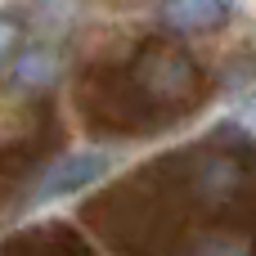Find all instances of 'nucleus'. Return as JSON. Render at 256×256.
<instances>
[{
    "instance_id": "1",
    "label": "nucleus",
    "mask_w": 256,
    "mask_h": 256,
    "mask_svg": "<svg viewBox=\"0 0 256 256\" xmlns=\"http://www.w3.org/2000/svg\"><path fill=\"white\" fill-rule=\"evenodd\" d=\"M207 9H225V0H171V4H166V22H180V27L220 22V18L207 14Z\"/></svg>"
},
{
    "instance_id": "2",
    "label": "nucleus",
    "mask_w": 256,
    "mask_h": 256,
    "mask_svg": "<svg viewBox=\"0 0 256 256\" xmlns=\"http://www.w3.org/2000/svg\"><path fill=\"white\" fill-rule=\"evenodd\" d=\"M18 45H22V27H18L14 18H4V14H0V68L18 54Z\"/></svg>"
}]
</instances>
